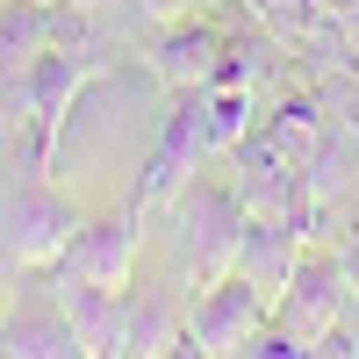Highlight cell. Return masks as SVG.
Returning <instances> with one entry per match:
<instances>
[{
  "label": "cell",
  "mask_w": 359,
  "mask_h": 359,
  "mask_svg": "<svg viewBox=\"0 0 359 359\" xmlns=\"http://www.w3.org/2000/svg\"><path fill=\"white\" fill-rule=\"evenodd\" d=\"M0 352H22V359H72L79 352V338H72L65 309H57L50 280H43V294H22V302H15V316L0 323Z\"/></svg>",
  "instance_id": "cell-11"
},
{
  "label": "cell",
  "mask_w": 359,
  "mask_h": 359,
  "mask_svg": "<svg viewBox=\"0 0 359 359\" xmlns=\"http://www.w3.org/2000/svg\"><path fill=\"white\" fill-rule=\"evenodd\" d=\"M223 36H230V29H216L208 15H180V22H158V36H151V50H144V65L158 72V86L187 94V86H208V79H216Z\"/></svg>",
  "instance_id": "cell-8"
},
{
  "label": "cell",
  "mask_w": 359,
  "mask_h": 359,
  "mask_svg": "<svg viewBox=\"0 0 359 359\" xmlns=\"http://www.w3.org/2000/svg\"><path fill=\"white\" fill-rule=\"evenodd\" d=\"M144 208L137 201H123V208H108L101 223H79V237H72V252L50 266V273H72V280H94V287H115L123 294L130 287V266H137V252H144Z\"/></svg>",
  "instance_id": "cell-6"
},
{
  "label": "cell",
  "mask_w": 359,
  "mask_h": 359,
  "mask_svg": "<svg viewBox=\"0 0 359 359\" xmlns=\"http://www.w3.org/2000/svg\"><path fill=\"white\" fill-rule=\"evenodd\" d=\"M259 137L273 144V151H280L294 172H309L316 144L331 137V108H323V94H316V86H287V94L259 115Z\"/></svg>",
  "instance_id": "cell-10"
},
{
  "label": "cell",
  "mask_w": 359,
  "mask_h": 359,
  "mask_svg": "<svg viewBox=\"0 0 359 359\" xmlns=\"http://www.w3.org/2000/svg\"><path fill=\"white\" fill-rule=\"evenodd\" d=\"M352 223H359V201H352Z\"/></svg>",
  "instance_id": "cell-19"
},
{
  "label": "cell",
  "mask_w": 359,
  "mask_h": 359,
  "mask_svg": "<svg viewBox=\"0 0 359 359\" xmlns=\"http://www.w3.org/2000/svg\"><path fill=\"white\" fill-rule=\"evenodd\" d=\"M201 158H208V115H201V86H187V94H172V108H165V130H158V144H151V158H144L130 201L144 208V216L172 208L180 187L201 172Z\"/></svg>",
  "instance_id": "cell-3"
},
{
  "label": "cell",
  "mask_w": 359,
  "mask_h": 359,
  "mask_svg": "<svg viewBox=\"0 0 359 359\" xmlns=\"http://www.w3.org/2000/svg\"><path fill=\"white\" fill-rule=\"evenodd\" d=\"M79 208L57 194V187H22L15 194V230H8V252H15V273H50L57 259L72 252V237H79Z\"/></svg>",
  "instance_id": "cell-7"
},
{
  "label": "cell",
  "mask_w": 359,
  "mask_h": 359,
  "mask_svg": "<svg viewBox=\"0 0 359 359\" xmlns=\"http://www.w3.org/2000/svg\"><path fill=\"white\" fill-rule=\"evenodd\" d=\"M245 359H302V345H294V338L280 331V323H266V331L245 345Z\"/></svg>",
  "instance_id": "cell-16"
},
{
  "label": "cell",
  "mask_w": 359,
  "mask_h": 359,
  "mask_svg": "<svg viewBox=\"0 0 359 359\" xmlns=\"http://www.w3.org/2000/svg\"><path fill=\"white\" fill-rule=\"evenodd\" d=\"M115 352H123V359L187 352V316H180L172 287H123V316H115Z\"/></svg>",
  "instance_id": "cell-9"
},
{
  "label": "cell",
  "mask_w": 359,
  "mask_h": 359,
  "mask_svg": "<svg viewBox=\"0 0 359 359\" xmlns=\"http://www.w3.org/2000/svg\"><path fill=\"white\" fill-rule=\"evenodd\" d=\"M223 158H230V187H237V208H245V216L287 223V230L309 237V187H302V172H294L259 130H245Z\"/></svg>",
  "instance_id": "cell-4"
},
{
  "label": "cell",
  "mask_w": 359,
  "mask_h": 359,
  "mask_svg": "<svg viewBox=\"0 0 359 359\" xmlns=\"http://www.w3.org/2000/svg\"><path fill=\"white\" fill-rule=\"evenodd\" d=\"M237 237H245V208H237V187L216 172H194L172 201V245L187 259V280L208 287L237 266Z\"/></svg>",
  "instance_id": "cell-1"
},
{
  "label": "cell",
  "mask_w": 359,
  "mask_h": 359,
  "mask_svg": "<svg viewBox=\"0 0 359 359\" xmlns=\"http://www.w3.org/2000/svg\"><path fill=\"white\" fill-rule=\"evenodd\" d=\"M50 8H57V0H50Z\"/></svg>",
  "instance_id": "cell-20"
},
{
  "label": "cell",
  "mask_w": 359,
  "mask_h": 359,
  "mask_svg": "<svg viewBox=\"0 0 359 359\" xmlns=\"http://www.w3.org/2000/svg\"><path fill=\"white\" fill-rule=\"evenodd\" d=\"M259 29H273V36L287 43V50H302V36L316 29V15H309V0H237Z\"/></svg>",
  "instance_id": "cell-14"
},
{
  "label": "cell",
  "mask_w": 359,
  "mask_h": 359,
  "mask_svg": "<svg viewBox=\"0 0 359 359\" xmlns=\"http://www.w3.org/2000/svg\"><path fill=\"white\" fill-rule=\"evenodd\" d=\"M151 22H180V15H208V0H137Z\"/></svg>",
  "instance_id": "cell-17"
},
{
  "label": "cell",
  "mask_w": 359,
  "mask_h": 359,
  "mask_svg": "<svg viewBox=\"0 0 359 359\" xmlns=\"http://www.w3.org/2000/svg\"><path fill=\"white\" fill-rule=\"evenodd\" d=\"M338 259H345V280H352V294H359V223L338 230Z\"/></svg>",
  "instance_id": "cell-18"
},
{
  "label": "cell",
  "mask_w": 359,
  "mask_h": 359,
  "mask_svg": "<svg viewBox=\"0 0 359 359\" xmlns=\"http://www.w3.org/2000/svg\"><path fill=\"white\" fill-rule=\"evenodd\" d=\"M302 245L309 237L302 230H287V223H259V216H245V237H237V273H245L266 302L294 280V259H302Z\"/></svg>",
  "instance_id": "cell-13"
},
{
  "label": "cell",
  "mask_w": 359,
  "mask_h": 359,
  "mask_svg": "<svg viewBox=\"0 0 359 359\" xmlns=\"http://www.w3.org/2000/svg\"><path fill=\"white\" fill-rule=\"evenodd\" d=\"M309 15H316V22H331L338 36L359 50V0H309Z\"/></svg>",
  "instance_id": "cell-15"
},
{
  "label": "cell",
  "mask_w": 359,
  "mask_h": 359,
  "mask_svg": "<svg viewBox=\"0 0 359 359\" xmlns=\"http://www.w3.org/2000/svg\"><path fill=\"white\" fill-rule=\"evenodd\" d=\"M266 323H273V302L237 273L223 280H208L201 294H194V309H187V352H201V359H230V352H245Z\"/></svg>",
  "instance_id": "cell-5"
},
{
  "label": "cell",
  "mask_w": 359,
  "mask_h": 359,
  "mask_svg": "<svg viewBox=\"0 0 359 359\" xmlns=\"http://www.w3.org/2000/svg\"><path fill=\"white\" fill-rule=\"evenodd\" d=\"M57 309H65L72 338H79V359H101L115 352V316H123V294L115 287H94V280H72V273H43Z\"/></svg>",
  "instance_id": "cell-12"
},
{
  "label": "cell",
  "mask_w": 359,
  "mask_h": 359,
  "mask_svg": "<svg viewBox=\"0 0 359 359\" xmlns=\"http://www.w3.org/2000/svg\"><path fill=\"white\" fill-rule=\"evenodd\" d=\"M352 309V280H345V259H338V245H323V237H309L302 245V259H294V280L273 294V323L302 345V352H316L323 338L338 331V316Z\"/></svg>",
  "instance_id": "cell-2"
}]
</instances>
